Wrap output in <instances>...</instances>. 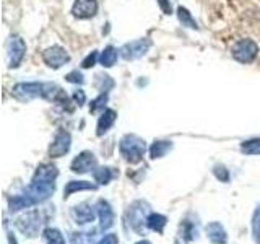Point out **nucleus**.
<instances>
[{"mask_svg": "<svg viewBox=\"0 0 260 244\" xmlns=\"http://www.w3.org/2000/svg\"><path fill=\"white\" fill-rule=\"evenodd\" d=\"M145 150H146L145 140L138 135H134V134H128L125 137H122V140L119 143V151H120L122 157H124V160L128 163L142 161Z\"/></svg>", "mask_w": 260, "mask_h": 244, "instance_id": "f257e3e1", "label": "nucleus"}, {"mask_svg": "<svg viewBox=\"0 0 260 244\" xmlns=\"http://www.w3.org/2000/svg\"><path fill=\"white\" fill-rule=\"evenodd\" d=\"M49 83H38V81H29V83H16L12 89V95L20 101L35 100L38 96H47Z\"/></svg>", "mask_w": 260, "mask_h": 244, "instance_id": "f03ea898", "label": "nucleus"}, {"mask_svg": "<svg viewBox=\"0 0 260 244\" xmlns=\"http://www.w3.org/2000/svg\"><path fill=\"white\" fill-rule=\"evenodd\" d=\"M258 46L252 39H239L233 47V57L241 64H250L257 57Z\"/></svg>", "mask_w": 260, "mask_h": 244, "instance_id": "7ed1b4c3", "label": "nucleus"}, {"mask_svg": "<svg viewBox=\"0 0 260 244\" xmlns=\"http://www.w3.org/2000/svg\"><path fill=\"white\" fill-rule=\"evenodd\" d=\"M24 54H26V44L20 36H12L7 44V57H8V67L16 69L23 62Z\"/></svg>", "mask_w": 260, "mask_h": 244, "instance_id": "20e7f679", "label": "nucleus"}, {"mask_svg": "<svg viewBox=\"0 0 260 244\" xmlns=\"http://www.w3.org/2000/svg\"><path fill=\"white\" fill-rule=\"evenodd\" d=\"M150 47H151V41L148 38H143V39H137V41H132V43L124 44L120 47L119 52L125 60H135L143 57L150 51Z\"/></svg>", "mask_w": 260, "mask_h": 244, "instance_id": "39448f33", "label": "nucleus"}, {"mask_svg": "<svg viewBox=\"0 0 260 244\" xmlns=\"http://www.w3.org/2000/svg\"><path fill=\"white\" fill-rule=\"evenodd\" d=\"M43 60H44V64L47 65V67L57 70V69H60L62 65L67 64L70 60V57H69L67 52H65L63 47L52 46V47H47L46 51L43 52Z\"/></svg>", "mask_w": 260, "mask_h": 244, "instance_id": "423d86ee", "label": "nucleus"}, {"mask_svg": "<svg viewBox=\"0 0 260 244\" xmlns=\"http://www.w3.org/2000/svg\"><path fill=\"white\" fill-rule=\"evenodd\" d=\"M70 145H72L70 134L65 132V130H60V132L55 135V138H54V142L51 143V146H49V157H51V158H60V157H63L65 153H69Z\"/></svg>", "mask_w": 260, "mask_h": 244, "instance_id": "0eeeda50", "label": "nucleus"}, {"mask_svg": "<svg viewBox=\"0 0 260 244\" xmlns=\"http://www.w3.org/2000/svg\"><path fill=\"white\" fill-rule=\"evenodd\" d=\"M16 226H18V230L24 234V236H36L38 231H39V226H41V220H39V214L35 210V211H29L24 217H21L18 222H16Z\"/></svg>", "mask_w": 260, "mask_h": 244, "instance_id": "6e6552de", "label": "nucleus"}, {"mask_svg": "<svg viewBox=\"0 0 260 244\" xmlns=\"http://www.w3.org/2000/svg\"><path fill=\"white\" fill-rule=\"evenodd\" d=\"M98 12V2L96 0H75V4L72 7L73 16H77L80 20L93 18Z\"/></svg>", "mask_w": 260, "mask_h": 244, "instance_id": "1a4fd4ad", "label": "nucleus"}, {"mask_svg": "<svg viewBox=\"0 0 260 244\" xmlns=\"http://www.w3.org/2000/svg\"><path fill=\"white\" fill-rule=\"evenodd\" d=\"M96 168V157L91 151H81L78 157L72 161V171L73 173L83 174Z\"/></svg>", "mask_w": 260, "mask_h": 244, "instance_id": "9d476101", "label": "nucleus"}, {"mask_svg": "<svg viewBox=\"0 0 260 244\" xmlns=\"http://www.w3.org/2000/svg\"><path fill=\"white\" fill-rule=\"evenodd\" d=\"M57 176H59V171H57V168L54 165H51V163H44V165H41L38 169L35 176H32V181L36 182H54Z\"/></svg>", "mask_w": 260, "mask_h": 244, "instance_id": "9b49d317", "label": "nucleus"}, {"mask_svg": "<svg viewBox=\"0 0 260 244\" xmlns=\"http://www.w3.org/2000/svg\"><path fill=\"white\" fill-rule=\"evenodd\" d=\"M98 214H100V220H101V228L103 230H108V228L112 226L114 223V211L111 208V205L106 200H98Z\"/></svg>", "mask_w": 260, "mask_h": 244, "instance_id": "f8f14e48", "label": "nucleus"}, {"mask_svg": "<svg viewBox=\"0 0 260 244\" xmlns=\"http://www.w3.org/2000/svg\"><path fill=\"white\" fill-rule=\"evenodd\" d=\"M117 119V112L114 111V109H106L103 114H101V117L100 120H98V129H96V134L98 135H104L108 130L114 126V122H116Z\"/></svg>", "mask_w": 260, "mask_h": 244, "instance_id": "ddd939ff", "label": "nucleus"}, {"mask_svg": "<svg viewBox=\"0 0 260 244\" xmlns=\"http://www.w3.org/2000/svg\"><path fill=\"white\" fill-rule=\"evenodd\" d=\"M72 215L77 220V223H88L94 220V210L91 205H88V203H81V205L72 210Z\"/></svg>", "mask_w": 260, "mask_h": 244, "instance_id": "4468645a", "label": "nucleus"}, {"mask_svg": "<svg viewBox=\"0 0 260 244\" xmlns=\"http://www.w3.org/2000/svg\"><path fill=\"white\" fill-rule=\"evenodd\" d=\"M207 234H208V239L213 244H226V241H228L223 226L219 225V223H216V222L210 223L207 226Z\"/></svg>", "mask_w": 260, "mask_h": 244, "instance_id": "2eb2a0df", "label": "nucleus"}, {"mask_svg": "<svg viewBox=\"0 0 260 244\" xmlns=\"http://www.w3.org/2000/svg\"><path fill=\"white\" fill-rule=\"evenodd\" d=\"M117 57H119L117 49H116V47H112V46H108V47H106L104 51L101 52V55H100V62H101L103 67L109 69V67H112V65L117 62Z\"/></svg>", "mask_w": 260, "mask_h": 244, "instance_id": "dca6fc26", "label": "nucleus"}, {"mask_svg": "<svg viewBox=\"0 0 260 244\" xmlns=\"http://www.w3.org/2000/svg\"><path fill=\"white\" fill-rule=\"evenodd\" d=\"M96 186L91 184V182H86V181H70L67 186H65L63 189V195L65 197H69L70 194L77 192V191H94Z\"/></svg>", "mask_w": 260, "mask_h": 244, "instance_id": "f3484780", "label": "nucleus"}, {"mask_svg": "<svg viewBox=\"0 0 260 244\" xmlns=\"http://www.w3.org/2000/svg\"><path fill=\"white\" fill-rule=\"evenodd\" d=\"M173 148V145H171V142H166V140H158V142H154L151 146H150V157L153 160H156V158H162L165 155Z\"/></svg>", "mask_w": 260, "mask_h": 244, "instance_id": "a211bd4d", "label": "nucleus"}, {"mask_svg": "<svg viewBox=\"0 0 260 244\" xmlns=\"http://www.w3.org/2000/svg\"><path fill=\"white\" fill-rule=\"evenodd\" d=\"M146 226L156 233H162V230H165V226H166V217H162L159 214H151L146 218Z\"/></svg>", "mask_w": 260, "mask_h": 244, "instance_id": "6ab92c4d", "label": "nucleus"}, {"mask_svg": "<svg viewBox=\"0 0 260 244\" xmlns=\"http://www.w3.org/2000/svg\"><path fill=\"white\" fill-rule=\"evenodd\" d=\"M177 18H179V21L182 23V26L192 28V29H197L199 28V24H197V21L193 20V16L190 15V12L187 10V8H184V7H179L177 8Z\"/></svg>", "mask_w": 260, "mask_h": 244, "instance_id": "aec40b11", "label": "nucleus"}, {"mask_svg": "<svg viewBox=\"0 0 260 244\" xmlns=\"http://www.w3.org/2000/svg\"><path fill=\"white\" fill-rule=\"evenodd\" d=\"M93 176H94V181L98 184H108L114 174H112L111 168H96L93 171Z\"/></svg>", "mask_w": 260, "mask_h": 244, "instance_id": "412c9836", "label": "nucleus"}, {"mask_svg": "<svg viewBox=\"0 0 260 244\" xmlns=\"http://www.w3.org/2000/svg\"><path fill=\"white\" fill-rule=\"evenodd\" d=\"M44 239L47 244H65V239L60 234V231L54 230V228H47V230H44Z\"/></svg>", "mask_w": 260, "mask_h": 244, "instance_id": "4be33fe9", "label": "nucleus"}, {"mask_svg": "<svg viewBox=\"0 0 260 244\" xmlns=\"http://www.w3.org/2000/svg\"><path fill=\"white\" fill-rule=\"evenodd\" d=\"M242 153L247 155H260V138H252L241 145Z\"/></svg>", "mask_w": 260, "mask_h": 244, "instance_id": "5701e85b", "label": "nucleus"}, {"mask_svg": "<svg viewBox=\"0 0 260 244\" xmlns=\"http://www.w3.org/2000/svg\"><path fill=\"white\" fill-rule=\"evenodd\" d=\"M108 100H109V95L108 93H101L100 96L96 98V100L91 101V104H89V112L94 114L98 111L104 109V106H106V103H108Z\"/></svg>", "mask_w": 260, "mask_h": 244, "instance_id": "b1692460", "label": "nucleus"}, {"mask_svg": "<svg viewBox=\"0 0 260 244\" xmlns=\"http://www.w3.org/2000/svg\"><path fill=\"white\" fill-rule=\"evenodd\" d=\"M252 228H254V236L255 241L260 244V207L257 208L254 218H252Z\"/></svg>", "mask_w": 260, "mask_h": 244, "instance_id": "393cba45", "label": "nucleus"}, {"mask_svg": "<svg viewBox=\"0 0 260 244\" xmlns=\"http://www.w3.org/2000/svg\"><path fill=\"white\" fill-rule=\"evenodd\" d=\"M213 173H215V176H216L221 182H228V181H230V173H228V169H226L224 166H219V165L215 166Z\"/></svg>", "mask_w": 260, "mask_h": 244, "instance_id": "a878e982", "label": "nucleus"}, {"mask_svg": "<svg viewBox=\"0 0 260 244\" xmlns=\"http://www.w3.org/2000/svg\"><path fill=\"white\" fill-rule=\"evenodd\" d=\"M96 60H98V51H93L91 54H88L85 57V60L81 62V67H83V69H91L93 65L96 64Z\"/></svg>", "mask_w": 260, "mask_h": 244, "instance_id": "bb28decb", "label": "nucleus"}, {"mask_svg": "<svg viewBox=\"0 0 260 244\" xmlns=\"http://www.w3.org/2000/svg\"><path fill=\"white\" fill-rule=\"evenodd\" d=\"M65 80L67 81H70V83H78V85H81L85 81V78H83V75L78 72V70H73V72H70L67 77H65Z\"/></svg>", "mask_w": 260, "mask_h": 244, "instance_id": "cd10ccee", "label": "nucleus"}, {"mask_svg": "<svg viewBox=\"0 0 260 244\" xmlns=\"http://www.w3.org/2000/svg\"><path fill=\"white\" fill-rule=\"evenodd\" d=\"M73 100H75V104H78V106H83V104H85V101H86L85 92H81V89H77V92L73 93Z\"/></svg>", "mask_w": 260, "mask_h": 244, "instance_id": "c85d7f7f", "label": "nucleus"}, {"mask_svg": "<svg viewBox=\"0 0 260 244\" xmlns=\"http://www.w3.org/2000/svg\"><path fill=\"white\" fill-rule=\"evenodd\" d=\"M158 5L161 7V10H162V13H165V15H171V12H173L169 0H158Z\"/></svg>", "mask_w": 260, "mask_h": 244, "instance_id": "c756f323", "label": "nucleus"}, {"mask_svg": "<svg viewBox=\"0 0 260 244\" xmlns=\"http://www.w3.org/2000/svg\"><path fill=\"white\" fill-rule=\"evenodd\" d=\"M117 242H119V239L116 234H108V236H104L98 244H117Z\"/></svg>", "mask_w": 260, "mask_h": 244, "instance_id": "7c9ffc66", "label": "nucleus"}, {"mask_svg": "<svg viewBox=\"0 0 260 244\" xmlns=\"http://www.w3.org/2000/svg\"><path fill=\"white\" fill-rule=\"evenodd\" d=\"M137 244H151V242H148V241H140V242H137Z\"/></svg>", "mask_w": 260, "mask_h": 244, "instance_id": "2f4dec72", "label": "nucleus"}]
</instances>
